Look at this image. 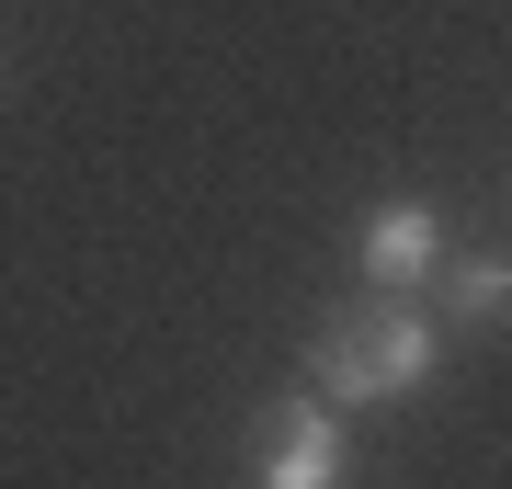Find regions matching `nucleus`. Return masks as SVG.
<instances>
[{"instance_id":"2","label":"nucleus","mask_w":512,"mask_h":489,"mask_svg":"<svg viewBox=\"0 0 512 489\" xmlns=\"http://www.w3.org/2000/svg\"><path fill=\"white\" fill-rule=\"evenodd\" d=\"M353 262H365L376 296H421L433 262H444V217H433L421 194H387L376 217H365V239H353Z\"/></svg>"},{"instance_id":"1","label":"nucleus","mask_w":512,"mask_h":489,"mask_svg":"<svg viewBox=\"0 0 512 489\" xmlns=\"http://www.w3.org/2000/svg\"><path fill=\"white\" fill-rule=\"evenodd\" d=\"M444 364V330L421 308H342L319 330V387L330 410H365V399H421Z\"/></svg>"},{"instance_id":"4","label":"nucleus","mask_w":512,"mask_h":489,"mask_svg":"<svg viewBox=\"0 0 512 489\" xmlns=\"http://www.w3.org/2000/svg\"><path fill=\"white\" fill-rule=\"evenodd\" d=\"M433 273H444V319H456V330H490L501 296H512V262L501 251H467V262H433Z\"/></svg>"},{"instance_id":"3","label":"nucleus","mask_w":512,"mask_h":489,"mask_svg":"<svg viewBox=\"0 0 512 489\" xmlns=\"http://www.w3.org/2000/svg\"><path fill=\"white\" fill-rule=\"evenodd\" d=\"M251 489H342V410L330 399H274Z\"/></svg>"}]
</instances>
